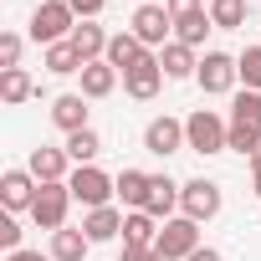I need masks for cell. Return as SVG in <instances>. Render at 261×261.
Masks as SVG:
<instances>
[{"instance_id":"cell-16","label":"cell","mask_w":261,"mask_h":261,"mask_svg":"<svg viewBox=\"0 0 261 261\" xmlns=\"http://www.w3.org/2000/svg\"><path fill=\"white\" fill-rule=\"evenodd\" d=\"M179 190H185V185H174L169 174H154V185H149V205H144V210H149L159 225L174 220V210H179Z\"/></svg>"},{"instance_id":"cell-26","label":"cell","mask_w":261,"mask_h":261,"mask_svg":"<svg viewBox=\"0 0 261 261\" xmlns=\"http://www.w3.org/2000/svg\"><path fill=\"white\" fill-rule=\"evenodd\" d=\"M67 154H72V164L82 169V164H92L97 154H102V139H97V128H82V134H67V144H62Z\"/></svg>"},{"instance_id":"cell-11","label":"cell","mask_w":261,"mask_h":261,"mask_svg":"<svg viewBox=\"0 0 261 261\" xmlns=\"http://www.w3.org/2000/svg\"><path fill=\"white\" fill-rule=\"evenodd\" d=\"M36 195H41V179L31 169H6L0 174V205L6 210H31Z\"/></svg>"},{"instance_id":"cell-2","label":"cell","mask_w":261,"mask_h":261,"mask_svg":"<svg viewBox=\"0 0 261 261\" xmlns=\"http://www.w3.org/2000/svg\"><path fill=\"white\" fill-rule=\"evenodd\" d=\"M225 144H230V118H220V113H210V108H195L190 118H185V149L190 154H225Z\"/></svg>"},{"instance_id":"cell-5","label":"cell","mask_w":261,"mask_h":261,"mask_svg":"<svg viewBox=\"0 0 261 261\" xmlns=\"http://www.w3.org/2000/svg\"><path fill=\"white\" fill-rule=\"evenodd\" d=\"M220 205H225V195H220V185L215 179H185V190H179V215H190L195 225H205V220H215L220 215Z\"/></svg>"},{"instance_id":"cell-29","label":"cell","mask_w":261,"mask_h":261,"mask_svg":"<svg viewBox=\"0 0 261 261\" xmlns=\"http://www.w3.org/2000/svg\"><path fill=\"white\" fill-rule=\"evenodd\" d=\"M236 72H241L246 92H261V46H246V51L236 57Z\"/></svg>"},{"instance_id":"cell-6","label":"cell","mask_w":261,"mask_h":261,"mask_svg":"<svg viewBox=\"0 0 261 261\" xmlns=\"http://www.w3.org/2000/svg\"><path fill=\"white\" fill-rule=\"evenodd\" d=\"M154 251H159L164 261H190V256L200 251V225H195L190 215H174V220H164V225H159V241H154Z\"/></svg>"},{"instance_id":"cell-19","label":"cell","mask_w":261,"mask_h":261,"mask_svg":"<svg viewBox=\"0 0 261 261\" xmlns=\"http://www.w3.org/2000/svg\"><path fill=\"white\" fill-rule=\"evenodd\" d=\"M159 67H164V77H169V82H185V77H195V72H200V57H195L185 41H169V46L159 51Z\"/></svg>"},{"instance_id":"cell-38","label":"cell","mask_w":261,"mask_h":261,"mask_svg":"<svg viewBox=\"0 0 261 261\" xmlns=\"http://www.w3.org/2000/svg\"><path fill=\"white\" fill-rule=\"evenodd\" d=\"M251 185H256V200H261V169H256V179H251Z\"/></svg>"},{"instance_id":"cell-28","label":"cell","mask_w":261,"mask_h":261,"mask_svg":"<svg viewBox=\"0 0 261 261\" xmlns=\"http://www.w3.org/2000/svg\"><path fill=\"white\" fill-rule=\"evenodd\" d=\"M210 21H215V31H241L246 26V0H210Z\"/></svg>"},{"instance_id":"cell-17","label":"cell","mask_w":261,"mask_h":261,"mask_svg":"<svg viewBox=\"0 0 261 261\" xmlns=\"http://www.w3.org/2000/svg\"><path fill=\"white\" fill-rule=\"evenodd\" d=\"M82 230H87V241H92V246H102V241H118V236H123V210H118V205L87 210V215H82Z\"/></svg>"},{"instance_id":"cell-32","label":"cell","mask_w":261,"mask_h":261,"mask_svg":"<svg viewBox=\"0 0 261 261\" xmlns=\"http://www.w3.org/2000/svg\"><path fill=\"white\" fill-rule=\"evenodd\" d=\"M0 246H6V256H11V251H21V225H16L11 215L0 220Z\"/></svg>"},{"instance_id":"cell-23","label":"cell","mask_w":261,"mask_h":261,"mask_svg":"<svg viewBox=\"0 0 261 261\" xmlns=\"http://www.w3.org/2000/svg\"><path fill=\"white\" fill-rule=\"evenodd\" d=\"M41 67H46L51 77H72V72H82L87 62L77 57V46H72V36H67V41H57V46H46V57H41Z\"/></svg>"},{"instance_id":"cell-30","label":"cell","mask_w":261,"mask_h":261,"mask_svg":"<svg viewBox=\"0 0 261 261\" xmlns=\"http://www.w3.org/2000/svg\"><path fill=\"white\" fill-rule=\"evenodd\" d=\"M21 31H6L0 36V72H11V67H21Z\"/></svg>"},{"instance_id":"cell-31","label":"cell","mask_w":261,"mask_h":261,"mask_svg":"<svg viewBox=\"0 0 261 261\" xmlns=\"http://www.w3.org/2000/svg\"><path fill=\"white\" fill-rule=\"evenodd\" d=\"M164 11H169L174 21H185V16H200V11H205V0H164Z\"/></svg>"},{"instance_id":"cell-1","label":"cell","mask_w":261,"mask_h":261,"mask_svg":"<svg viewBox=\"0 0 261 261\" xmlns=\"http://www.w3.org/2000/svg\"><path fill=\"white\" fill-rule=\"evenodd\" d=\"M225 149L241 154V159H251L261 149V92H236V102H230V144Z\"/></svg>"},{"instance_id":"cell-20","label":"cell","mask_w":261,"mask_h":261,"mask_svg":"<svg viewBox=\"0 0 261 261\" xmlns=\"http://www.w3.org/2000/svg\"><path fill=\"white\" fill-rule=\"evenodd\" d=\"M77 77H82V97H87V102H97V97H108V92L118 87V77H123V72H118V67H108V62H87Z\"/></svg>"},{"instance_id":"cell-24","label":"cell","mask_w":261,"mask_h":261,"mask_svg":"<svg viewBox=\"0 0 261 261\" xmlns=\"http://www.w3.org/2000/svg\"><path fill=\"white\" fill-rule=\"evenodd\" d=\"M87 230H51V261H87Z\"/></svg>"},{"instance_id":"cell-27","label":"cell","mask_w":261,"mask_h":261,"mask_svg":"<svg viewBox=\"0 0 261 261\" xmlns=\"http://www.w3.org/2000/svg\"><path fill=\"white\" fill-rule=\"evenodd\" d=\"M205 31H215L210 11H200V16H185V21H174V41H185L190 51H200V46H205Z\"/></svg>"},{"instance_id":"cell-22","label":"cell","mask_w":261,"mask_h":261,"mask_svg":"<svg viewBox=\"0 0 261 261\" xmlns=\"http://www.w3.org/2000/svg\"><path fill=\"white\" fill-rule=\"evenodd\" d=\"M159 241V220L149 210H128L123 215V246H154Z\"/></svg>"},{"instance_id":"cell-15","label":"cell","mask_w":261,"mask_h":261,"mask_svg":"<svg viewBox=\"0 0 261 261\" xmlns=\"http://www.w3.org/2000/svg\"><path fill=\"white\" fill-rule=\"evenodd\" d=\"M144 57H149V46H144L134 31H113V41H108V57H102V62H108V67H118V72H134Z\"/></svg>"},{"instance_id":"cell-35","label":"cell","mask_w":261,"mask_h":261,"mask_svg":"<svg viewBox=\"0 0 261 261\" xmlns=\"http://www.w3.org/2000/svg\"><path fill=\"white\" fill-rule=\"evenodd\" d=\"M6 261H51V251H26V246H21V251H11Z\"/></svg>"},{"instance_id":"cell-8","label":"cell","mask_w":261,"mask_h":261,"mask_svg":"<svg viewBox=\"0 0 261 261\" xmlns=\"http://www.w3.org/2000/svg\"><path fill=\"white\" fill-rule=\"evenodd\" d=\"M67 210H72V190L67 185H41V195L31 205V220L41 230H67Z\"/></svg>"},{"instance_id":"cell-10","label":"cell","mask_w":261,"mask_h":261,"mask_svg":"<svg viewBox=\"0 0 261 261\" xmlns=\"http://www.w3.org/2000/svg\"><path fill=\"white\" fill-rule=\"evenodd\" d=\"M144 149L154 154V159H169V154H179L185 149V118H149V128H144Z\"/></svg>"},{"instance_id":"cell-25","label":"cell","mask_w":261,"mask_h":261,"mask_svg":"<svg viewBox=\"0 0 261 261\" xmlns=\"http://www.w3.org/2000/svg\"><path fill=\"white\" fill-rule=\"evenodd\" d=\"M26 97H36V82H31V72L26 67H11V72H0V102H26Z\"/></svg>"},{"instance_id":"cell-4","label":"cell","mask_w":261,"mask_h":261,"mask_svg":"<svg viewBox=\"0 0 261 261\" xmlns=\"http://www.w3.org/2000/svg\"><path fill=\"white\" fill-rule=\"evenodd\" d=\"M67 190H72V200H77V205H87V210H102V205H113V195H118V179H113V174H102L97 164H82V169H72Z\"/></svg>"},{"instance_id":"cell-12","label":"cell","mask_w":261,"mask_h":261,"mask_svg":"<svg viewBox=\"0 0 261 261\" xmlns=\"http://www.w3.org/2000/svg\"><path fill=\"white\" fill-rule=\"evenodd\" d=\"M26 169H31L41 185H67V179H72V154H67V149H51V144H41V149H31Z\"/></svg>"},{"instance_id":"cell-7","label":"cell","mask_w":261,"mask_h":261,"mask_svg":"<svg viewBox=\"0 0 261 261\" xmlns=\"http://www.w3.org/2000/svg\"><path fill=\"white\" fill-rule=\"evenodd\" d=\"M195 82H200L210 97H225V92L241 82V72H236V57H230V51H205V57H200V72H195Z\"/></svg>"},{"instance_id":"cell-36","label":"cell","mask_w":261,"mask_h":261,"mask_svg":"<svg viewBox=\"0 0 261 261\" xmlns=\"http://www.w3.org/2000/svg\"><path fill=\"white\" fill-rule=\"evenodd\" d=\"M190 261H225V256H220V251H215V246H200V251H195V256H190Z\"/></svg>"},{"instance_id":"cell-37","label":"cell","mask_w":261,"mask_h":261,"mask_svg":"<svg viewBox=\"0 0 261 261\" xmlns=\"http://www.w3.org/2000/svg\"><path fill=\"white\" fill-rule=\"evenodd\" d=\"M251 169H261V149H256V154H251Z\"/></svg>"},{"instance_id":"cell-9","label":"cell","mask_w":261,"mask_h":261,"mask_svg":"<svg viewBox=\"0 0 261 261\" xmlns=\"http://www.w3.org/2000/svg\"><path fill=\"white\" fill-rule=\"evenodd\" d=\"M128 31H134L149 51H154V46L164 51V46H169V31H174V16H169L164 6H139V11H134V26H128Z\"/></svg>"},{"instance_id":"cell-34","label":"cell","mask_w":261,"mask_h":261,"mask_svg":"<svg viewBox=\"0 0 261 261\" xmlns=\"http://www.w3.org/2000/svg\"><path fill=\"white\" fill-rule=\"evenodd\" d=\"M123 261H164L154 246H123Z\"/></svg>"},{"instance_id":"cell-3","label":"cell","mask_w":261,"mask_h":261,"mask_svg":"<svg viewBox=\"0 0 261 261\" xmlns=\"http://www.w3.org/2000/svg\"><path fill=\"white\" fill-rule=\"evenodd\" d=\"M77 31V11L67 6V0H41L36 16H31V41L36 46H57Z\"/></svg>"},{"instance_id":"cell-21","label":"cell","mask_w":261,"mask_h":261,"mask_svg":"<svg viewBox=\"0 0 261 261\" xmlns=\"http://www.w3.org/2000/svg\"><path fill=\"white\" fill-rule=\"evenodd\" d=\"M149 185H154V174L123 169V174H118V200H123L128 210H144V205H149Z\"/></svg>"},{"instance_id":"cell-33","label":"cell","mask_w":261,"mask_h":261,"mask_svg":"<svg viewBox=\"0 0 261 261\" xmlns=\"http://www.w3.org/2000/svg\"><path fill=\"white\" fill-rule=\"evenodd\" d=\"M67 6L77 11V21H97V16H102V6H108V0H67Z\"/></svg>"},{"instance_id":"cell-39","label":"cell","mask_w":261,"mask_h":261,"mask_svg":"<svg viewBox=\"0 0 261 261\" xmlns=\"http://www.w3.org/2000/svg\"><path fill=\"white\" fill-rule=\"evenodd\" d=\"M144 6H164V0H144Z\"/></svg>"},{"instance_id":"cell-18","label":"cell","mask_w":261,"mask_h":261,"mask_svg":"<svg viewBox=\"0 0 261 261\" xmlns=\"http://www.w3.org/2000/svg\"><path fill=\"white\" fill-rule=\"evenodd\" d=\"M108 41H113V36H108L97 21H77V31H72V46H77L82 62H102V57H108Z\"/></svg>"},{"instance_id":"cell-14","label":"cell","mask_w":261,"mask_h":261,"mask_svg":"<svg viewBox=\"0 0 261 261\" xmlns=\"http://www.w3.org/2000/svg\"><path fill=\"white\" fill-rule=\"evenodd\" d=\"M51 123L62 128V134H82V128H92V123H87V97H82V92L51 97Z\"/></svg>"},{"instance_id":"cell-13","label":"cell","mask_w":261,"mask_h":261,"mask_svg":"<svg viewBox=\"0 0 261 261\" xmlns=\"http://www.w3.org/2000/svg\"><path fill=\"white\" fill-rule=\"evenodd\" d=\"M159 87H164V67H159V51H149L134 72H123V92L128 97H139V102H149V97H159Z\"/></svg>"}]
</instances>
